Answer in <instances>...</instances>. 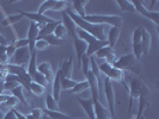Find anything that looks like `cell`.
Returning <instances> with one entry per match:
<instances>
[{
	"label": "cell",
	"instance_id": "6da1fadb",
	"mask_svg": "<svg viewBox=\"0 0 159 119\" xmlns=\"http://www.w3.org/2000/svg\"><path fill=\"white\" fill-rule=\"evenodd\" d=\"M66 13L74 22V24L77 25V28H79V29L84 30L85 32L90 33L97 40H107V36H105V28H107V25H96V24L88 23L83 18H80L78 15H75L70 8L66 11Z\"/></svg>",
	"mask_w": 159,
	"mask_h": 119
},
{
	"label": "cell",
	"instance_id": "7a4b0ae2",
	"mask_svg": "<svg viewBox=\"0 0 159 119\" xmlns=\"http://www.w3.org/2000/svg\"><path fill=\"white\" fill-rule=\"evenodd\" d=\"M81 18V17H80ZM83 19L88 23L96 24V25H111L115 28H120L123 19L119 15H88L83 17Z\"/></svg>",
	"mask_w": 159,
	"mask_h": 119
},
{
	"label": "cell",
	"instance_id": "3957f363",
	"mask_svg": "<svg viewBox=\"0 0 159 119\" xmlns=\"http://www.w3.org/2000/svg\"><path fill=\"white\" fill-rule=\"evenodd\" d=\"M98 68H99V71L103 73L105 75L107 79H109L110 81H115V82H119L121 83L123 87L126 88V91L129 92V86H128L127 81H126V75H125V71L120 70V69H116L115 67H112L111 64L109 63H103L98 64Z\"/></svg>",
	"mask_w": 159,
	"mask_h": 119
},
{
	"label": "cell",
	"instance_id": "277c9868",
	"mask_svg": "<svg viewBox=\"0 0 159 119\" xmlns=\"http://www.w3.org/2000/svg\"><path fill=\"white\" fill-rule=\"evenodd\" d=\"M140 62H138L133 54H127V55L122 56L116 60V62L112 64V67H115L116 69L125 71L129 70L133 71L134 74H140Z\"/></svg>",
	"mask_w": 159,
	"mask_h": 119
},
{
	"label": "cell",
	"instance_id": "5b68a950",
	"mask_svg": "<svg viewBox=\"0 0 159 119\" xmlns=\"http://www.w3.org/2000/svg\"><path fill=\"white\" fill-rule=\"evenodd\" d=\"M143 81L139 78H132L130 80V86H129V94H130V100H129V107H128V112L132 113L133 112V107L134 105L138 104L139 98H140V93H141V88H143Z\"/></svg>",
	"mask_w": 159,
	"mask_h": 119
},
{
	"label": "cell",
	"instance_id": "8992f818",
	"mask_svg": "<svg viewBox=\"0 0 159 119\" xmlns=\"http://www.w3.org/2000/svg\"><path fill=\"white\" fill-rule=\"evenodd\" d=\"M103 88H104V94H105V98H107V103H108V111L110 113L111 118L115 117V89H114V86H112V82L109 79L104 80L103 83Z\"/></svg>",
	"mask_w": 159,
	"mask_h": 119
},
{
	"label": "cell",
	"instance_id": "52a82bcc",
	"mask_svg": "<svg viewBox=\"0 0 159 119\" xmlns=\"http://www.w3.org/2000/svg\"><path fill=\"white\" fill-rule=\"evenodd\" d=\"M30 50L29 47H24V48H18L16 49V53L15 55L10 58V64H16V66H20L24 67V64H28L30 61Z\"/></svg>",
	"mask_w": 159,
	"mask_h": 119
},
{
	"label": "cell",
	"instance_id": "ba28073f",
	"mask_svg": "<svg viewBox=\"0 0 159 119\" xmlns=\"http://www.w3.org/2000/svg\"><path fill=\"white\" fill-rule=\"evenodd\" d=\"M150 96H151L150 89L145 85H143L140 98H139V101H138V112H136L135 119H139L141 116H143V111L150 106V104H151V98Z\"/></svg>",
	"mask_w": 159,
	"mask_h": 119
},
{
	"label": "cell",
	"instance_id": "9c48e42d",
	"mask_svg": "<svg viewBox=\"0 0 159 119\" xmlns=\"http://www.w3.org/2000/svg\"><path fill=\"white\" fill-rule=\"evenodd\" d=\"M132 4L135 8V11H138L139 13H141L143 17L148 18L150 20L153 22V24L156 25V28H158L159 25V12L157 11H148L147 8L143 6V4L139 0H132Z\"/></svg>",
	"mask_w": 159,
	"mask_h": 119
},
{
	"label": "cell",
	"instance_id": "30bf717a",
	"mask_svg": "<svg viewBox=\"0 0 159 119\" xmlns=\"http://www.w3.org/2000/svg\"><path fill=\"white\" fill-rule=\"evenodd\" d=\"M98 58H102L104 60V62L105 63H109V64H114L116 62V60L119 58L116 54H115V51H114V49L110 48L109 45H107V47L102 48V49H99L97 53L95 54Z\"/></svg>",
	"mask_w": 159,
	"mask_h": 119
},
{
	"label": "cell",
	"instance_id": "8fae6325",
	"mask_svg": "<svg viewBox=\"0 0 159 119\" xmlns=\"http://www.w3.org/2000/svg\"><path fill=\"white\" fill-rule=\"evenodd\" d=\"M40 28H41L40 24L34 23V22L30 23L29 30H28V37H26V40L29 42V50H30V53H32L35 50V43L37 40V37H39Z\"/></svg>",
	"mask_w": 159,
	"mask_h": 119
},
{
	"label": "cell",
	"instance_id": "7c38bea8",
	"mask_svg": "<svg viewBox=\"0 0 159 119\" xmlns=\"http://www.w3.org/2000/svg\"><path fill=\"white\" fill-rule=\"evenodd\" d=\"M85 80L88 81L89 89L91 91L93 101H97L98 100V94H99V83H98V80H97V78L95 76V74L92 73L91 69L89 70L88 75L85 76Z\"/></svg>",
	"mask_w": 159,
	"mask_h": 119
},
{
	"label": "cell",
	"instance_id": "4fadbf2b",
	"mask_svg": "<svg viewBox=\"0 0 159 119\" xmlns=\"http://www.w3.org/2000/svg\"><path fill=\"white\" fill-rule=\"evenodd\" d=\"M18 13L22 17H25V18H29L31 22L34 23H37L40 24L41 26L42 25H44V24H48V23H53L54 20L53 19H50L49 17L44 16V15H39L37 12L36 13H32V12H24V11H18Z\"/></svg>",
	"mask_w": 159,
	"mask_h": 119
},
{
	"label": "cell",
	"instance_id": "5bb4252c",
	"mask_svg": "<svg viewBox=\"0 0 159 119\" xmlns=\"http://www.w3.org/2000/svg\"><path fill=\"white\" fill-rule=\"evenodd\" d=\"M37 71L41 73L42 75H44V78L47 79L48 83H53V80H54V70H53V67L49 62H42L41 64H37Z\"/></svg>",
	"mask_w": 159,
	"mask_h": 119
},
{
	"label": "cell",
	"instance_id": "9a60e30c",
	"mask_svg": "<svg viewBox=\"0 0 159 119\" xmlns=\"http://www.w3.org/2000/svg\"><path fill=\"white\" fill-rule=\"evenodd\" d=\"M78 101H79L80 106L84 108V111L86 112L89 118L96 119L95 101H93V99H92V98H90V99H81V98H78Z\"/></svg>",
	"mask_w": 159,
	"mask_h": 119
},
{
	"label": "cell",
	"instance_id": "2e32d148",
	"mask_svg": "<svg viewBox=\"0 0 159 119\" xmlns=\"http://www.w3.org/2000/svg\"><path fill=\"white\" fill-rule=\"evenodd\" d=\"M59 70H60V76L61 78L72 79V75H73V57L72 56L61 63Z\"/></svg>",
	"mask_w": 159,
	"mask_h": 119
},
{
	"label": "cell",
	"instance_id": "e0dca14e",
	"mask_svg": "<svg viewBox=\"0 0 159 119\" xmlns=\"http://www.w3.org/2000/svg\"><path fill=\"white\" fill-rule=\"evenodd\" d=\"M74 48H75V54H77V58H78V64H79V69H80V64H81V58L83 56L86 54V49H88V44L84 42L83 40L74 37Z\"/></svg>",
	"mask_w": 159,
	"mask_h": 119
},
{
	"label": "cell",
	"instance_id": "ac0fdd59",
	"mask_svg": "<svg viewBox=\"0 0 159 119\" xmlns=\"http://www.w3.org/2000/svg\"><path fill=\"white\" fill-rule=\"evenodd\" d=\"M62 15H64V20L61 22V23L64 24V26L66 28V30H67V33H68V36H71L72 38H74V37H77V33H75V30H77V25L74 24V22L72 20L70 16L66 13V11L62 12Z\"/></svg>",
	"mask_w": 159,
	"mask_h": 119
},
{
	"label": "cell",
	"instance_id": "d6986e66",
	"mask_svg": "<svg viewBox=\"0 0 159 119\" xmlns=\"http://www.w3.org/2000/svg\"><path fill=\"white\" fill-rule=\"evenodd\" d=\"M59 23H60V22L54 20L53 23H48V24L42 25L40 28V32H39L37 40H41V38H43V37H46V36H49V35H53V33H54V30H55L56 26L59 25Z\"/></svg>",
	"mask_w": 159,
	"mask_h": 119
},
{
	"label": "cell",
	"instance_id": "ffe728a7",
	"mask_svg": "<svg viewBox=\"0 0 159 119\" xmlns=\"http://www.w3.org/2000/svg\"><path fill=\"white\" fill-rule=\"evenodd\" d=\"M151 33L147 31L145 28H143V36H141V47H143V55H147L150 53V49H151Z\"/></svg>",
	"mask_w": 159,
	"mask_h": 119
},
{
	"label": "cell",
	"instance_id": "44dd1931",
	"mask_svg": "<svg viewBox=\"0 0 159 119\" xmlns=\"http://www.w3.org/2000/svg\"><path fill=\"white\" fill-rule=\"evenodd\" d=\"M120 35H121V28H115L112 26L111 29L108 32V36H107V40H108V45L110 48H114L116 45L117 40L120 38Z\"/></svg>",
	"mask_w": 159,
	"mask_h": 119
},
{
	"label": "cell",
	"instance_id": "7402d4cb",
	"mask_svg": "<svg viewBox=\"0 0 159 119\" xmlns=\"http://www.w3.org/2000/svg\"><path fill=\"white\" fill-rule=\"evenodd\" d=\"M107 45H108V40H96L93 43H90V44H88V49H86V54L85 55L91 57V56L95 55L99 49L107 47Z\"/></svg>",
	"mask_w": 159,
	"mask_h": 119
},
{
	"label": "cell",
	"instance_id": "603a6c76",
	"mask_svg": "<svg viewBox=\"0 0 159 119\" xmlns=\"http://www.w3.org/2000/svg\"><path fill=\"white\" fill-rule=\"evenodd\" d=\"M95 114L96 119H112L109 111L98 100L95 101Z\"/></svg>",
	"mask_w": 159,
	"mask_h": 119
},
{
	"label": "cell",
	"instance_id": "cb8c5ba5",
	"mask_svg": "<svg viewBox=\"0 0 159 119\" xmlns=\"http://www.w3.org/2000/svg\"><path fill=\"white\" fill-rule=\"evenodd\" d=\"M88 2L89 1H86V0H75V1H73L72 5H73L74 13L81 17V18L86 16V5H88Z\"/></svg>",
	"mask_w": 159,
	"mask_h": 119
},
{
	"label": "cell",
	"instance_id": "d4e9b609",
	"mask_svg": "<svg viewBox=\"0 0 159 119\" xmlns=\"http://www.w3.org/2000/svg\"><path fill=\"white\" fill-rule=\"evenodd\" d=\"M26 73L30 75V78H34L35 74L37 73V51L34 50L30 55V61L28 63V69H26Z\"/></svg>",
	"mask_w": 159,
	"mask_h": 119
},
{
	"label": "cell",
	"instance_id": "484cf974",
	"mask_svg": "<svg viewBox=\"0 0 159 119\" xmlns=\"http://www.w3.org/2000/svg\"><path fill=\"white\" fill-rule=\"evenodd\" d=\"M61 83H60V70L56 71L54 80H53V98L59 103L60 100V95H61Z\"/></svg>",
	"mask_w": 159,
	"mask_h": 119
},
{
	"label": "cell",
	"instance_id": "4316f807",
	"mask_svg": "<svg viewBox=\"0 0 159 119\" xmlns=\"http://www.w3.org/2000/svg\"><path fill=\"white\" fill-rule=\"evenodd\" d=\"M29 91H30V93L37 95V96H43V95L47 93V88L43 87V86H41V85H39V83H36V82H34V81L30 83Z\"/></svg>",
	"mask_w": 159,
	"mask_h": 119
},
{
	"label": "cell",
	"instance_id": "83f0119b",
	"mask_svg": "<svg viewBox=\"0 0 159 119\" xmlns=\"http://www.w3.org/2000/svg\"><path fill=\"white\" fill-rule=\"evenodd\" d=\"M54 36H55L56 38H59V40H66V38H67V36H68V33H67V30H66V28L64 26V24L59 23V25L55 28V30H54V33H53Z\"/></svg>",
	"mask_w": 159,
	"mask_h": 119
},
{
	"label": "cell",
	"instance_id": "f1b7e54d",
	"mask_svg": "<svg viewBox=\"0 0 159 119\" xmlns=\"http://www.w3.org/2000/svg\"><path fill=\"white\" fill-rule=\"evenodd\" d=\"M75 33H77V36H78V38H80V40H83L86 44H90V43H93V42H96V38L93 37V36H91L90 33H88V32H85L84 30H81V29H79V28H77V30H75Z\"/></svg>",
	"mask_w": 159,
	"mask_h": 119
},
{
	"label": "cell",
	"instance_id": "f546056e",
	"mask_svg": "<svg viewBox=\"0 0 159 119\" xmlns=\"http://www.w3.org/2000/svg\"><path fill=\"white\" fill-rule=\"evenodd\" d=\"M55 4H56V0H46V1H43L40 5V8H39L37 13L39 15H44L46 11H53Z\"/></svg>",
	"mask_w": 159,
	"mask_h": 119
},
{
	"label": "cell",
	"instance_id": "4dcf8cb0",
	"mask_svg": "<svg viewBox=\"0 0 159 119\" xmlns=\"http://www.w3.org/2000/svg\"><path fill=\"white\" fill-rule=\"evenodd\" d=\"M46 106H47L46 110H49V111H60L59 104H57V101L53 98L52 94H47V98H46Z\"/></svg>",
	"mask_w": 159,
	"mask_h": 119
},
{
	"label": "cell",
	"instance_id": "1f68e13d",
	"mask_svg": "<svg viewBox=\"0 0 159 119\" xmlns=\"http://www.w3.org/2000/svg\"><path fill=\"white\" fill-rule=\"evenodd\" d=\"M88 89H89L88 81L84 80V81L77 82V85L71 89V93H73V94H80V93H83V92H85V91H88Z\"/></svg>",
	"mask_w": 159,
	"mask_h": 119
},
{
	"label": "cell",
	"instance_id": "d6a6232c",
	"mask_svg": "<svg viewBox=\"0 0 159 119\" xmlns=\"http://www.w3.org/2000/svg\"><path fill=\"white\" fill-rule=\"evenodd\" d=\"M11 94L13 95L15 98H17L18 100H19V103H26V96L24 94V88L19 85L18 87H16L15 89H12L11 91Z\"/></svg>",
	"mask_w": 159,
	"mask_h": 119
},
{
	"label": "cell",
	"instance_id": "836d02e7",
	"mask_svg": "<svg viewBox=\"0 0 159 119\" xmlns=\"http://www.w3.org/2000/svg\"><path fill=\"white\" fill-rule=\"evenodd\" d=\"M116 4L123 11H127V12H134L135 11V8L133 6L132 1H129V0H116Z\"/></svg>",
	"mask_w": 159,
	"mask_h": 119
},
{
	"label": "cell",
	"instance_id": "e575fe53",
	"mask_svg": "<svg viewBox=\"0 0 159 119\" xmlns=\"http://www.w3.org/2000/svg\"><path fill=\"white\" fill-rule=\"evenodd\" d=\"M44 114H47L48 117L52 119H70V116L65 114L64 112L60 111H49V110H43Z\"/></svg>",
	"mask_w": 159,
	"mask_h": 119
},
{
	"label": "cell",
	"instance_id": "d590c367",
	"mask_svg": "<svg viewBox=\"0 0 159 119\" xmlns=\"http://www.w3.org/2000/svg\"><path fill=\"white\" fill-rule=\"evenodd\" d=\"M60 83H61V89L71 91L72 88L77 85V81H74L73 79H64L60 76Z\"/></svg>",
	"mask_w": 159,
	"mask_h": 119
},
{
	"label": "cell",
	"instance_id": "8d00e7d4",
	"mask_svg": "<svg viewBox=\"0 0 159 119\" xmlns=\"http://www.w3.org/2000/svg\"><path fill=\"white\" fill-rule=\"evenodd\" d=\"M80 69L83 70V75L86 76L89 70H90V57L86 55L83 56L81 58V64H80Z\"/></svg>",
	"mask_w": 159,
	"mask_h": 119
},
{
	"label": "cell",
	"instance_id": "74e56055",
	"mask_svg": "<svg viewBox=\"0 0 159 119\" xmlns=\"http://www.w3.org/2000/svg\"><path fill=\"white\" fill-rule=\"evenodd\" d=\"M32 81L36 82V83H39V85H41V86H43V87H46V88H47L48 85H49L47 79L44 78V75H42V74L39 73V71H37V73L35 74V76L32 78Z\"/></svg>",
	"mask_w": 159,
	"mask_h": 119
},
{
	"label": "cell",
	"instance_id": "f35d334b",
	"mask_svg": "<svg viewBox=\"0 0 159 119\" xmlns=\"http://www.w3.org/2000/svg\"><path fill=\"white\" fill-rule=\"evenodd\" d=\"M41 40H46L48 44H49V47H50V45H60V44H62V43H64V40L56 38L54 35H49V36H46V37H43V38H41Z\"/></svg>",
	"mask_w": 159,
	"mask_h": 119
},
{
	"label": "cell",
	"instance_id": "ab89813d",
	"mask_svg": "<svg viewBox=\"0 0 159 119\" xmlns=\"http://www.w3.org/2000/svg\"><path fill=\"white\" fill-rule=\"evenodd\" d=\"M143 55V47H141V44H140V43L133 44V56L135 57V60L138 62H140V58H141Z\"/></svg>",
	"mask_w": 159,
	"mask_h": 119
},
{
	"label": "cell",
	"instance_id": "60d3db41",
	"mask_svg": "<svg viewBox=\"0 0 159 119\" xmlns=\"http://www.w3.org/2000/svg\"><path fill=\"white\" fill-rule=\"evenodd\" d=\"M141 36H143V28H136L133 32V37H132V45L138 44L141 42Z\"/></svg>",
	"mask_w": 159,
	"mask_h": 119
},
{
	"label": "cell",
	"instance_id": "b9f144b4",
	"mask_svg": "<svg viewBox=\"0 0 159 119\" xmlns=\"http://www.w3.org/2000/svg\"><path fill=\"white\" fill-rule=\"evenodd\" d=\"M8 62H10V58L6 55V47L0 45V66L8 64Z\"/></svg>",
	"mask_w": 159,
	"mask_h": 119
},
{
	"label": "cell",
	"instance_id": "7bdbcfd3",
	"mask_svg": "<svg viewBox=\"0 0 159 119\" xmlns=\"http://www.w3.org/2000/svg\"><path fill=\"white\" fill-rule=\"evenodd\" d=\"M49 48V44L44 40H37L35 43V50L36 51H44Z\"/></svg>",
	"mask_w": 159,
	"mask_h": 119
},
{
	"label": "cell",
	"instance_id": "ee69618b",
	"mask_svg": "<svg viewBox=\"0 0 159 119\" xmlns=\"http://www.w3.org/2000/svg\"><path fill=\"white\" fill-rule=\"evenodd\" d=\"M67 4H68V1H59V0H56V4L54 8H53V11H61V12H64L66 7H67Z\"/></svg>",
	"mask_w": 159,
	"mask_h": 119
},
{
	"label": "cell",
	"instance_id": "f6af8a7d",
	"mask_svg": "<svg viewBox=\"0 0 159 119\" xmlns=\"http://www.w3.org/2000/svg\"><path fill=\"white\" fill-rule=\"evenodd\" d=\"M5 104L7 105V106H8V107H10V108H15V107H16L17 105L19 104V100H18L17 98H15L13 95H11V96L8 98L7 100L5 101Z\"/></svg>",
	"mask_w": 159,
	"mask_h": 119
},
{
	"label": "cell",
	"instance_id": "bcb514c9",
	"mask_svg": "<svg viewBox=\"0 0 159 119\" xmlns=\"http://www.w3.org/2000/svg\"><path fill=\"white\" fill-rule=\"evenodd\" d=\"M30 114H31L35 119H42L43 116H44V112H43L42 108H34Z\"/></svg>",
	"mask_w": 159,
	"mask_h": 119
},
{
	"label": "cell",
	"instance_id": "7dc6e473",
	"mask_svg": "<svg viewBox=\"0 0 159 119\" xmlns=\"http://www.w3.org/2000/svg\"><path fill=\"white\" fill-rule=\"evenodd\" d=\"M16 45L15 44H8L6 45V55H7L8 58H11L12 56L15 55V53H16Z\"/></svg>",
	"mask_w": 159,
	"mask_h": 119
},
{
	"label": "cell",
	"instance_id": "c3c4849f",
	"mask_svg": "<svg viewBox=\"0 0 159 119\" xmlns=\"http://www.w3.org/2000/svg\"><path fill=\"white\" fill-rule=\"evenodd\" d=\"M15 45H16V48L18 49V48H24V47H29V42H28V40L26 38H22V40H18L15 43Z\"/></svg>",
	"mask_w": 159,
	"mask_h": 119
},
{
	"label": "cell",
	"instance_id": "681fc988",
	"mask_svg": "<svg viewBox=\"0 0 159 119\" xmlns=\"http://www.w3.org/2000/svg\"><path fill=\"white\" fill-rule=\"evenodd\" d=\"M16 118V116H15V112H13V108H11L8 112H6L5 114H4V118L2 119H15Z\"/></svg>",
	"mask_w": 159,
	"mask_h": 119
},
{
	"label": "cell",
	"instance_id": "f907efd6",
	"mask_svg": "<svg viewBox=\"0 0 159 119\" xmlns=\"http://www.w3.org/2000/svg\"><path fill=\"white\" fill-rule=\"evenodd\" d=\"M13 112H15V116H16L18 119H26V118H25V114L20 113L19 111H17L16 108H13Z\"/></svg>",
	"mask_w": 159,
	"mask_h": 119
},
{
	"label": "cell",
	"instance_id": "816d5d0a",
	"mask_svg": "<svg viewBox=\"0 0 159 119\" xmlns=\"http://www.w3.org/2000/svg\"><path fill=\"white\" fill-rule=\"evenodd\" d=\"M5 75H6L5 71L0 70V83H4V81H5Z\"/></svg>",
	"mask_w": 159,
	"mask_h": 119
},
{
	"label": "cell",
	"instance_id": "f5cc1de1",
	"mask_svg": "<svg viewBox=\"0 0 159 119\" xmlns=\"http://www.w3.org/2000/svg\"><path fill=\"white\" fill-rule=\"evenodd\" d=\"M4 118V113L2 112H0V119H2Z\"/></svg>",
	"mask_w": 159,
	"mask_h": 119
},
{
	"label": "cell",
	"instance_id": "db71d44e",
	"mask_svg": "<svg viewBox=\"0 0 159 119\" xmlns=\"http://www.w3.org/2000/svg\"><path fill=\"white\" fill-rule=\"evenodd\" d=\"M139 119H146V118H145L143 116H141V117H140V118H139Z\"/></svg>",
	"mask_w": 159,
	"mask_h": 119
},
{
	"label": "cell",
	"instance_id": "11a10c76",
	"mask_svg": "<svg viewBox=\"0 0 159 119\" xmlns=\"http://www.w3.org/2000/svg\"><path fill=\"white\" fill-rule=\"evenodd\" d=\"M15 119H18V118H17V117H16V118H15Z\"/></svg>",
	"mask_w": 159,
	"mask_h": 119
}]
</instances>
